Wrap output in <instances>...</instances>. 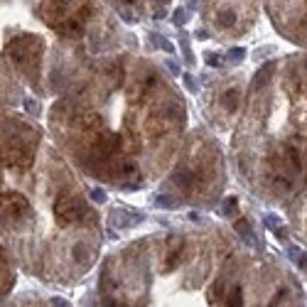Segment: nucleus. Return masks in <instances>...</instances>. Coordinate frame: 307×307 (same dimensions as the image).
Listing matches in <instances>:
<instances>
[{
    "instance_id": "obj_1",
    "label": "nucleus",
    "mask_w": 307,
    "mask_h": 307,
    "mask_svg": "<svg viewBox=\"0 0 307 307\" xmlns=\"http://www.w3.org/2000/svg\"><path fill=\"white\" fill-rule=\"evenodd\" d=\"M37 118L0 106V236L22 275L69 285L91 271L98 211Z\"/></svg>"
},
{
    "instance_id": "obj_2",
    "label": "nucleus",
    "mask_w": 307,
    "mask_h": 307,
    "mask_svg": "<svg viewBox=\"0 0 307 307\" xmlns=\"http://www.w3.org/2000/svg\"><path fill=\"white\" fill-rule=\"evenodd\" d=\"M116 27L98 0H0V106L45 118Z\"/></svg>"
},
{
    "instance_id": "obj_3",
    "label": "nucleus",
    "mask_w": 307,
    "mask_h": 307,
    "mask_svg": "<svg viewBox=\"0 0 307 307\" xmlns=\"http://www.w3.org/2000/svg\"><path fill=\"white\" fill-rule=\"evenodd\" d=\"M20 273L22 271L17 265V258H15V253H13V248L0 236V302L13 300V295L17 290V283H20Z\"/></svg>"
},
{
    "instance_id": "obj_4",
    "label": "nucleus",
    "mask_w": 307,
    "mask_h": 307,
    "mask_svg": "<svg viewBox=\"0 0 307 307\" xmlns=\"http://www.w3.org/2000/svg\"><path fill=\"white\" fill-rule=\"evenodd\" d=\"M234 231H236V236L241 239L246 246H258V239H256V234H253V228L251 224L246 221V219H234Z\"/></svg>"
},
{
    "instance_id": "obj_5",
    "label": "nucleus",
    "mask_w": 307,
    "mask_h": 307,
    "mask_svg": "<svg viewBox=\"0 0 307 307\" xmlns=\"http://www.w3.org/2000/svg\"><path fill=\"white\" fill-rule=\"evenodd\" d=\"M273 74H275V64H273V62H268V64L260 66L258 71H256V76H253V84H251V86H253V91L265 89V86H268V81L273 79Z\"/></svg>"
},
{
    "instance_id": "obj_6",
    "label": "nucleus",
    "mask_w": 307,
    "mask_h": 307,
    "mask_svg": "<svg viewBox=\"0 0 307 307\" xmlns=\"http://www.w3.org/2000/svg\"><path fill=\"white\" fill-rule=\"evenodd\" d=\"M147 40H150V42H152V45H155L158 49H165V52H175V47H172V42H170V40H165L162 34L150 32V34H147Z\"/></svg>"
},
{
    "instance_id": "obj_7",
    "label": "nucleus",
    "mask_w": 307,
    "mask_h": 307,
    "mask_svg": "<svg viewBox=\"0 0 307 307\" xmlns=\"http://www.w3.org/2000/svg\"><path fill=\"white\" fill-rule=\"evenodd\" d=\"M236 207H239V199H236V197H228V199H224V207H221V214H224V216H234V211H236Z\"/></svg>"
},
{
    "instance_id": "obj_8",
    "label": "nucleus",
    "mask_w": 307,
    "mask_h": 307,
    "mask_svg": "<svg viewBox=\"0 0 307 307\" xmlns=\"http://www.w3.org/2000/svg\"><path fill=\"white\" fill-rule=\"evenodd\" d=\"M172 22H175L177 27H182V25L187 22V10H184V8H177V10L172 13Z\"/></svg>"
}]
</instances>
